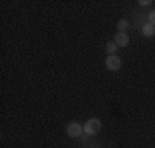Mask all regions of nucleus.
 Segmentation results:
<instances>
[{"mask_svg": "<svg viewBox=\"0 0 155 148\" xmlns=\"http://www.w3.org/2000/svg\"><path fill=\"white\" fill-rule=\"evenodd\" d=\"M120 59L116 56V54H110V56L107 58V61H106V66H107V69H110V71H117V69L120 68Z\"/></svg>", "mask_w": 155, "mask_h": 148, "instance_id": "2", "label": "nucleus"}, {"mask_svg": "<svg viewBox=\"0 0 155 148\" xmlns=\"http://www.w3.org/2000/svg\"><path fill=\"white\" fill-rule=\"evenodd\" d=\"M140 5H143V7H145V5H149V3H152V2H149V0H140Z\"/></svg>", "mask_w": 155, "mask_h": 148, "instance_id": "9", "label": "nucleus"}, {"mask_svg": "<svg viewBox=\"0 0 155 148\" xmlns=\"http://www.w3.org/2000/svg\"><path fill=\"white\" fill-rule=\"evenodd\" d=\"M99 130H101V122H99L97 118H91V120L86 122V125H84V132L89 133V135L97 133Z\"/></svg>", "mask_w": 155, "mask_h": 148, "instance_id": "1", "label": "nucleus"}, {"mask_svg": "<svg viewBox=\"0 0 155 148\" xmlns=\"http://www.w3.org/2000/svg\"><path fill=\"white\" fill-rule=\"evenodd\" d=\"M127 21H125V20H120L119 21V23H117V28H119V30H125V28H127Z\"/></svg>", "mask_w": 155, "mask_h": 148, "instance_id": "8", "label": "nucleus"}, {"mask_svg": "<svg viewBox=\"0 0 155 148\" xmlns=\"http://www.w3.org/2000/svg\"><path fill=\"white\" fill-rule=\"evenodd\" d=\"M149 21H150V25L155 27V10H152V12L149 13Z\"/></svg>", "mask_w": 155, "mask_h": 148, "instance_id": "7", "label": "nucleus"}, {"mask_svg": "<svg viewBox=\"0 0 155 148\" xmlns=\"http://www.w3.org/2000/svg\"><path fill=\"white\" fill-rule=\"evenodd\" d=\"M114 41H116L117 46H127V44H129V36L125 35L124 31H119L116 35V40H114Z\"/></svg>", "mask_w": 155, "mask_h": 148, "instance_id": "4", "label": "nucleus"}, {"mask_svg": "<svg viewBox=\"0 0 155 148\" xmlns=\"http://www.w3.org/2000/svg\"><path fill=\"white\" fill-rule=\"evenodd\" d=\"M142 35L143 36H153L155 35V27L153 25H150V23H147V25H143V28H142Z\"/></svg>", "mask_w": 155, "mask_h": 148, "instance_id": "5", "label": "nucleus"}, {"mask_svg": "<svg viewBox=\"0 0 155 148\" xmlns=\"http://www.w3.org/2000/svg\"><path fill=\"white\" fill-rule=\"evenodd\" d=\"M81 130H83V128H81V125H78L76 122H73V124L68 125V128H66V133H68L71 138H74V137H79V135H81Z\"/></svg>", "mask_w": 155, "mask_h": 148, "instance_id": "3", "label": "nucleus"}, {"mask_svg": "<svg viewBox=\"0 0 155 148\" xmlns=\"http://www.w3.org/2000/svg\"><path fill=\"white\" fill-rule=\"evenodd\" d=\"M116 48H117L116 41H110V43H107V44H106V50H107L110 54H114V53H116Z\"/></svg>", "mask_w": 155, "mask_h": 148, "instance_id": "6", "label": "nucleus"}]
</instances>
